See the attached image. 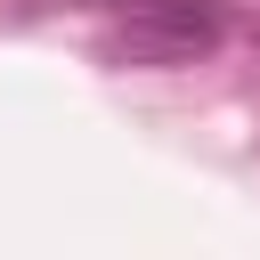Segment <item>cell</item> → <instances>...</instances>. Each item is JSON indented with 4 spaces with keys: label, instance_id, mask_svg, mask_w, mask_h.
I'll return each instance as SVG.
<instances>
[{
    "label": "cell",
    "instance_id": "1",
    "mask_svg": "<svg viewBox=\"0 0 260 260\" xmlns=\"http://www.w3.org/2000/svg\"><path fill=\"white\" fill-rule=\"evenodd\" d=\"M219 41H228L219 0H122V16L106 24V65L179 73V65L211 57Z\"/></svg>",
    "mask_w": 260,
    "mask_h": 260
}]
</instances>
